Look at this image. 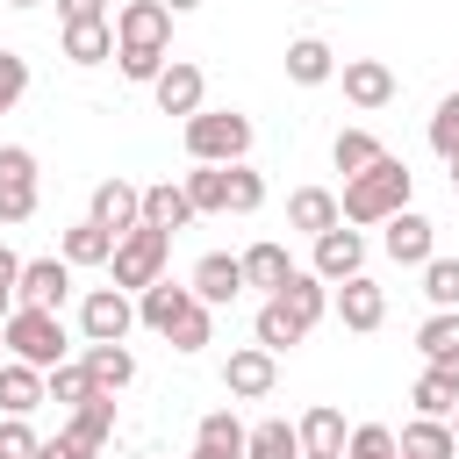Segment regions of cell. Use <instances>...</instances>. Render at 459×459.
Here are the masks:
<instances>
[{
  "label": "cell",
  "mask_w": 459,
  "mask_h": 459,
  "mask_svg": "<svg viewBox=\"0 0 459 459\" xmlns=\"http://www.w3.org/2000/svg\"><path fill=\"white\" fill-rule=\"evenodd\" d=\"M409 186H416V172H409L402 158H387V151H380L366 172H351V179H344V201H337V208H344V222H387V215H402V208H409Z\"/></svg>",
  "instance_id": "cell-1"
},
{
  "label": "cell",
  "mask_w": 459,
  "mask_h": 459,
  "mask_svg": "<svg viewBox=\"0 0 459 459\" xmlns=\"http://www.w3.org/2000/svg\"><path fill=\"white\" fill-rule=\"evenodd\" d=\"M244 151H251V115H237V108L186 115V158L194 165H244Z\"/></svg>",
  "instance_id": "cell-2"
},
{
  "label": "cell",
  "mask_w": 459,
  "mask_h": 459,
  "mask_svg": "<svg viewBox=\"0 0 459 459\" xmlns=\"http://www.w3.org/2000/svg\"><path fill=\"white\" fill-rule=\"evenodd\" d=\"M165 258H172V230H158V222H136V230H122V244H115V287H129V294H143L151 280H165Z\"/></svg>",
  "instance_id": "cell-3"
},
{
  "label": "cell",
  "mask_w": 459,
  "mask_h": 459,
  "mask_svg": "<svg viewBox=\"0 0 459 459\" xmlns=\"http://www.w3.org/2000/svg\"><path fill=\"white\" fill-rule=\"evenodd\" d=\"M0 344L14 351V359H29V366H65V323H57V308H14L7 323H0Z\"/></svg>",
  "instance_id": "cell-4"
},
{
  "label": "cell",
  "mask_w": 459,
  "mask_h": 459,
  "mask_svg": "<svg viewBox=\"0 0 459 459\" xmlns=\"http://www.w3.org/2000/svg\"><path fill=\"white\" fill-rule=\"evenodd\" d=\"M36 194H43V179H36V151L0 143V222H29V215H36Z\"/></svg>",
  "instance_id": "cell-5"
},
{
  "label": "cell",
  "mask_w": 459,
  "mask_h": 459,
  "mask_svg": "<svg viewBox=\"0 0 459 459\" xmlns=\"http://www.w3.org/2000/svg\"><path fill=\"white\" fill-rule=\"evenodd\" d=\"M129 323H136L129 287H93V294L79 301V330H86V344H122Z\"/></svg>",
  "instance_id": "cell-6"
},
{
  "label": "cell",
  "mask_w": 459,
  "mask_h": 459,
  "mask_svg": "<svg viewBox=\"0 0 459 459\" xmlns=\"http://www.w3.org/2000/svg\"><path fill=\"white\" fill-rule=\"evenodd\" d=\"M115 43H129V50H165V43H172V7H165V0H122V7H115Z\"/></svg>",
  "instance_id": "cell-7"
},
{
  "label": "cell",
  "mask_w": 459,
  "mask_h": 459,
  "mask_svg": "<svg viewBox=\"0 0 459 459\" xmlns=\"http://www.w3.org/2000/svg\"><path fill=\"white\" fill-rule=\"evenodd\" d=\"M380 230H387L380 244H387V258H394V265H430V258H437V230H430V222H423L416 208H402V215H387Z\"/></svg>",
  "instance_id": "cell-8"
},
{
  "label": "cell",
  "mask_w": 459,
  "mask_h": 459,
  "mask_svg": "<svg viewBox=\"0 0 459 459\" xmlns=\"http://www.w3.org/2000/svg\"><path fill=\"white\" fill-rule=\"evenodd\" d=\"M14 294H22L29 308H57V301L72 294V258H65V251H57V258H22Z\"/></svg>",
  "instance_id": "cell-9"
},
{
  "label": "cell",
  "mask_w": 459,
  "mask_h": 459,
  "mask_svg": "<svg viewBox=\"0 0 459 459\" xmlns=\"http://www.w3.org/2000/svg\"><path fill=\"white\" fill-rule=\"evenodd\" d=\"M194 301H201L194 287H172V280H151V287H143V301H136V323H143V330H158V337H172V330H179V323L194 316Z\"/></svg>",
  "instance_id": "cell-10"
},
{
  "label": "cell",
  "mask_w": 459,
  "mask_h": 459,
  "mask_svg": "<svg viewBox=\"0 0 459 459\" xmlns=\"http://www.w3.org/2000/svg\"><path fill=\"white\" fill-rule=\"evenodd\" d=\"M273 380H280V351H265V344H244V351H230V366H222V387L244 394V402L273 394Z\"/></svg>",
  "instance_id": "cell-11"
},
{
  "label": "cell",
  "mask_w": 459,
  "mask_h": 459,
  "mask_svg": "<svg viewBox=\"0 0 459 459\" xmlns=\"http://www.w3.org/2000/svg\"><path fill=\"white\" fill-rule=\"evenodd\" d=\"M57 437H65V445H72V452H79V459H93V452H100V445H108V437H115V394H108V387H100V394H93V402H79V409H72V423H65V430H57Z\"/></svg>",
  "instance_id": "cell-12"
},
{
  "label": "cell",
  "mask_w": 459,
  "mask_h": 459,
  "mask_svg": "<svg viewBox=\"0 0 459 459\" xmlns=\"http://www.w3.org/2000/svg\"><path fill=\"white\" fill-rule=\"evenodd\" d=\"M330 308L344 316V330H380L387 323V294L366 280V273H351V280H337V294H330Z\"/></svg>",
  "instance_id": "cell-13"
},
{
  "label": "cell",
  "mask_w": 459,
  "mask_h": 459,
  "mask_svg": "<svg viewBox=\"0 0 459 459\" xmlns=\"http://www.w3.org/2000/svg\"><path fill=\"white\" fill-rule=\"evenodd\" d=\"M151 93H158V108H165V115H201V93H208V79H201V65L172 57V65L151 79Z\"/></svg>",
  "instance_id": "cell-14"
},
{
  "label": "cell",
  "mask_w": 459,
  "mask_h": 459,
  "mask_svg": "<svg viewBox=\"0 0 459 459\" xmlns=\"http://www.w3.org/2000/svg\"><path fill=\"white\" fill-rule=\"evenodd\" d=\"M359 265H366V237H359V230H344V222H337V230H323V237H316V280H330V287H337V280H351Z\"/></svg>",
  "instance_id": "cell-15"
},
{
  "label": "cell",
  "mask_w": 459,
  "mask_h": 459,
  "mask_svg": "<svg viewBox=\"0 0 459 459\" xmlns=\"http://www.w3.org/2000/svg\"><path fill=\"white\" fill-rule=\"evenodd\" d=\"M93 222L115 230V237L136 230V222H143V186H129V179H100V186H93Z\"/></svg>",
  "instance_id": "cell-16"
},
{
  "label": "cell",
  "mask_w": 459,
  "mask_h": 459,
  "mask_svg": "<svg viewBox=\"0 0 459 459\" xmlns=\"http://www.w3.org/2000/svg\"><path fill=\"white\" fill-rule=\"evenodd\" d=\"M208 308H222V301H237L244 294V258H230V251H208L201 265H194V280H186Z\"/></svg>",
  "instance_id": "cell-17"
},
{
  "label": "cell",
  "mask_w": 459,
  "mask_h": 459,
  "mask_svg": "<svg viewBox=\"0 0 459 459\" xmlns=\"http://www.w3.org/2000/svg\"><path fill=\"white\" fill-rule=\"evenodd\" d=\"M36 402H50V380H43V366H29V359H7V366H0V409H7V416H29Z\"/></svg>",
  "instance_id": "cell-18"
},
{
  "label": "cell",
  "mask_w": 459,
  "mask_h": 459,
  "mask_svg": "<svg viewBox=\"0 0 459 459\" xmlns=\"http://www.w3.org/2000/svg\"><path fill=\"white\" fill-rule=\"evenodd\" d=\"M344 100L387 108V100H394V72H387L380 57H344Z\"/></svg>",
  "instance_id": "cell-19"
},
{
  "label": "cell",
  "mask_w": 459,
  "mask_h": 459,
  "mask_svg": "<svg viewBox=\"0 0 459 459\" xmlns=\"http://www.w3.org/2000/svg\"><path fill=\"white\" fill-rule=\"evenodd\" d=\"M337 222H344V208H337L330 186H301V194H287V230L323 237V230H337Z\"/></svg>",
  "instance_id": "cell-20"
},
{
  "label": "cell",
  "mask_w": 459,
  "mask_h": 459,
  "mask_svg": "<svg viewBox=\"0 0 459 459\" xmlns=\"http://www.w3.org/2000/svg\"><path fill=\"white\" fill-rule=\"evenodd\" d=\"M273 301H280L301 330H316V323H323V308H330V280H316V273H287V287H280Z\"/></svg>",
  "instance_id": "cell-21"
},
{
  "label": "cell",
  "mask_w": 459,
  "mask_h": 459,
  "mask_svg": "<svg viewBox=\"0 0 459 459\" xmlns=\"http://www.w3.org/2000/svg\"><path fill=\"white\" fill-rule=\"evenodd\" d=\"M287 79H294V86H323V79H337V50H330L323 36H294V43H287Z\"/></svg>",
  "instance_id": "cell-22"
},
{
  "label": "cell",
  "mask_w": 459,
  "mask_h": 459,
  "mask_svg": "<svg viewBox=\"0 0 459 459\" xmlns=\"http://www.w3.org/2000/svg\"><path fill=\"white\" fill-rule=\"evenodd\" d=\"M416 351L430 359V366H445L452 380H459V308H437L423 330H416Z\"/></svg>",
  "instance_id": "cell-23"
},
{
  "label": "cell",
  "mask_w": 459,
  "mask_h": 459,
  "mask_svg": "<svg viewBox=\"0 0 459 459\" xmlns=\"http://www.w3.org/2000/svg\"><path fill=\"white\" fill-rule=\"evenodd\" d=\"M402 459H459L452 423H445V416H416V423L402 430Z\"/></svg>",
  "instance_id": "cell-24"
},
{
  "label": "cell",
  "mask_w": 459,
  "mask_h": 459,
  "mask_svg": "<svg viewBox=\"0 0 459 459\" xmlns=\"http://www.w3.org/2000/svg\"><path fill=\"white\" fill-rule=\"evenodd\" d=\"M179 186H186L194 215H230V165H194Z\"/></svg>",
  "instance_id": "cell-25"
},
{
  "label": "cell",
  "mask_w": 459,
  "mask_h": 459,
  "mask_svg": "<svg viewBox=\"0 0 459 459\" xmlns=\"http://www.w3.org/2000/svg\"><path fill=\"white\" fill-rule=\"evenodd\" d=\"M115 244H122V237H115V230H100V222L86 215V222H72V230H65V244H57V251H65L72 265H108V258H115Z\"/></svg>",
  "instance_id": "cell-26"
},
{
  "label": "cell",
  "mask_w": 459,
  "mask_h": 459,
  "mask_svg": "<svg viewBox=\"0 0 459 459\" xmlns=\"http://www.w3.org/2000/svg\"><path fill=\"white\" fill-rule=\"evenodd\" d=\"M79 359H86L93 387H108V394H122V387L136 380V359H129V344H86Z\"/></svg>",
  "instance_id": "cell-27"
},
{
  "label": "cell",
  "mask_w": 459,
  "mask_h": 459,
  "mask_svg": "<svg viewBox=\"0 0 459 459\" xmlns=\"http://www.w3.org/2000/svg\"><path fill=\"white\" fill-rule=\"evenodd\" d=\"M244 459H301V430H294L287 416H265V423H251Z\"/></svg>",
  "instance_id": "cell-28"
},
{
  "label": "cell",
  "mask_w": 459,
  "mask_h": 459,
  "mask_svg": "<svg viewBox=\"0 0 459 459\" xmlns=\"http://www.w3.org/2000/svg\"><path fill=\"white\" fill-rule=\"evenodd\" d=\"M65 57H72V65L115 57V22H65Z\"/></svg>",
  "instance_id": "cell-29"
},
{
  "label": "cell",
  "mask_w": 459,
  "mask_h": 459,
  "mask_svg": "<svg viewBox=\"0 0 459 459\" xmlns=\"http://www.w3.org/2000/svg\"><path fill=\"white\" fill-rule=\"evenodd\" d=\"M143 222H158V230H186V222H194V201H186V186H172V179L143 186Z\"/></svg>",
  "instance_id": "cell-30"
},
{
  "label": "cell",
  "mask_w": 459,
  "mask_h": 459,
  "mask_svg": "<svg viewBox=\"0 0 459 459\" xmlns=\"http://www.w3.org/2000/svg\"><path fill=\"white\" fill-rule=\"evenodd\" d=\"M409 402H416V416H452V409H459V380H452L445 366H423L416 387H409Z\"/></svg>",
  "instance_id": "cell-31"
},
{
  "label": "cell",
  "mask_w": 459,
  "mask_h": 459,
  "mask_svg": "<svg viewBox=\"0 0 459 459\" xmlns=\"http://www.w3.org/2000/svg\"><path fill=\"white\" fill-rule=\"evenodd\" d=\"M287 273H294V258H287L280 244H251V251H244V287L280 294V287H287Z\"/></svg>",
  "instance_id": "cell-32"
},
{
  "label": "cell",
  "mask_w": 459,
  "mask_h": 459,
  "mask_svg": "<svg viewBox=\"0 0 459 459\" xmlns=\"http://www.w3.org/2000/svg\"><path fill=\"white\" fill-rule=\"evenodd\" d=\"M294 430H301V452H344V437H351V430H344V416H337L330 402H323V409H308Z\"/></svg>",
  "instance_id": "cell-33"
},
{
  "label": "cell",
  "mask_w": 459,
  "mask_h": 459,
  "mask_svg": "<svg viewBox=\"0 0 459 459\" xmlns=\"http://www.w3.org/2000/svg\"><path fill=\"white\" fill-rule=\"evenodd\" d=\"M43 380H50V402H65V409H79V402H93V394H100V387H93V373H86V359L50 366Z\"/></svg>",
  "instance_id": "cell-34"
},
{
  "label": "cell",
  "mask_w": 459,
  "mask_h": 459,
  "mask_svg": "<svg viewBox=\"0 0 459 459\" xmlns=\"http://www.w3.org/2000/svg\"><path fill=\"white\" fill-rule=\"evenodd\" d=\"M330 158H337V172L351 179V172H366V165L380 158V136H366V129H337V143H330Z\"/></svg>",
  "instance_id": "cell-35"
},
{
  "label": "cell",
  "mask_w": 459,
  "mask_h": 459,
  "mask_svg": "<svg viewBox=\"0 0 459 459\" xmlns=\"http://www.w3.org/2000/svg\"><path fill=\"white\" fill-rule=\"evenodd\" d=\"M344 459H402V437H394L387 423H359V430L344 437Z\"/></svg>",
  "instance_id": "cell-36"
},
{
  "label": "cell",
  "mask_w": 459,
  "mask_h": 459,
  "mask_svg": "<svg viewBox=\"0 0 459 459\" xmlns=\"http://www.w3.org/2000/svg\"><path fill=\"white\" fill-rule=\"evenodd\" d=\"M301 337H308V330H301L280 301H265V308H258V344H265V351H287V344H301Z\"/></svg>",
  "instance_id": "cell-37"
},
{
  "label": "cell",
  "mask_w": 459,
  "mask_h": 459,
  "mask_svg": "<svg viewBox=\"0 0 459 459\" xmlns=\"http://www.w3.org/2000/svg\"><path fill=\"white\" fill-rule=\"evenodd\" d=\"M423 294H430V308H459V258H430L423 265Z\"/></svg>",
  "instance_id": "cell-38"
},
{
  "label": "cell",
  "mask_w": 459,
  "mask_h": 459,
  "mask_svg": "<svg viewBox=\"0 0 459 459\" xmlns=\"http://www.w3.org/2000/svg\"><path fill=\"white\" fill-rule=\"evenodd\" d=\"M430 151H437L445 165L459 158V93H445V100H437V115H430Z\"/></svg>",
  "instance_id": "cell-39"
},
{
  "label": "cell",
  "mask_w": 459,
  "mask_h": 459,
  "mask_svg": "<svg viewBox=\"0 0 459 459\" xmlns=\"http://www.w3.org/2000/svg\"><path fill=\"white\" fill-rule=\"evenodd\" d=\"M115 65H122V79L151 86V79H158V72H165L172 57H165V50H129V43H115Z\"/></svg>",
  "instance_id": "cell-40"
},
{
  "label": "cell",
  "mask_w": 459,
  "mask_h": 459,
  "mask_svg": "<svg viewBox=\"0 0 459 459\" xmlns=\"http://www.w3.org/2000/svg\"><path fill=\"white\" fill-rule=\"evenodd\" d=\"M43 437L29 430V416H0V459H36Z\"/></svg>",
  "instance_id": "cell-41"
},
{
  "label": "cell",
  "mask_w": 459,
  "mask_h": 459,
  "mask_svg": "<svg viewBox=\"0 0 459 459\" xmlns=\"http://www.w3.org/2000/svg\"><path fill=\"white\" fill-rule=\"evenodd\" d=\"M258 201H265V179L251 165H230V215H251Z\"/></svg>",
  "instance_id": "cell-42"
},
{
  "label": "cell",
  "mask_w": 459,
  "mask_h": 459,
  "mask_svg": "<svg viewBox=\"0 0 459 459\" xmlns=\"http://www.w3.org/2000/svg\"><path fill=\"white\" fill-rule=\"evenodd\" d=\"M22 93H29V57H22V50H0V115H7Z\"/></svg>",
  "instance_id": "cell-43"
},
{
  "label": "cell",
  "mask_w": 459,
  "mask_h": 459,
  "mask_svg": "<svg viewBox=\"0 0 459 459\" xmlns=\"http://www.w3.org/2000/svg\"><path fill=\"white\" fill-rule=\"evenodd\" d=\"M208 337H215V316H208V301H194V316L172 330V351H201Z\"/></svg>",
  "instance_id": "cell-44"
},
{
  "label": "cell",
  "mask_w": 459,
  "mask_h": 459,
  "mask_svg": "<svg viewBox=\"0 0 459 459\" xmlns=\"http://www.w3.org/2000/svg\"><path fill=\"white\" fill-rule=\"evenodd\" d=\"M57 22H108V0H57Z\"/></svg>",
  "instance_id": "cell-45"
},
{
  "label": "cell",
  "mask_w": 459,
  "mask_h": 459,
  "mask_svg": "<svg viewBox=\"0 0 459 459\" xmlns=\"http://www.w3.org/2000/svg\"><path fill=\"white\" fill-rule=\"evenodd\" d=\"M194 459H244V445H215V437H194Z\"/></svg>",
  "instance_id": "cell-46"
},
{
  "label": "cell",
  "mask_w": 459,
  "mask_h": 459,
  "mask_svg": "<svg viewBox=\"0 0 459 459\" xmlns=\"http://www.w3.org/2000/svg\"><path fill=\"white\" fill-rule=\"evenodd\" d=\"M14 280H22V258H14L7 244H0V287H14Z\"/></svg>",
  "instance_id": "cell-47"
},
{
  "label": "cell",
  "mask_w": 459,
  "mask_h": 459,
  "mask_svg": "<svg viewBox=\"0 0 459 459\" xmlns=\"http://www.w3.org/2000/svg\"><path fill=\"white\" fill-rule=\"evenodd\" d=\"M36 459H79V452H72L65 437H43V452H36Z\"/></svg>",
  "instance_id": "cell-48"
},
{
  "label": "cell",
  "mask_w": 459,
  "mask_h": 459,
  "mask_svg": "<svg viewBox=\"0 0 459 459\" xmlns=\"http://www.w3.org/2000/svg\"><path fill=\"white\" fill-rule=\"evenodd\" d=\"M7 294H14V287H0V323H7V316H14V301H7Z\"/></svg>",
  "instance_id": "cell-49"
},
{
  "label": "cell",
  "mask_w": 459,
  "mask_h": 459,
  "mask_svg": "<svg viewBox=\"0 0 459 459\" xmlns=\"http://www.w3.org/2000/svg\"><path fill=\"white\" fill-rule=\"evenodd\" d=\"M165 7H172V14H186V7H201V0H165Z\"/></svg>",
  "instance_id": "cell-50"
},
{
  "label": "cell",
  "mask_w": 459,
  "mask_h": 459,
  "mask_svg": "<svg viewBox=\"0 0 459 459\" xmlns=\"http://www.w3.org/2000/svg\"><path fill=\"white\" fill-rule=\"evenodd\" d=\"M301 459H344V452H301Z\"/></svg>",
  "instance_id": "cell-51"
},
{
  "label": "cell",
  "mask_w": 459,
  "mask_h": 459,
  "mask_svg": "<svg viewBox=\"0 0 459 459\" xmlns=\"http://www.w3.org/2000/svg\"><path fill=\"white\" fill-rule=\"evenodd\" d=\"M452 194H459V158H452Z\"/></svg>",
  "instance_id": "cell-52"
},
{
  "label": "cell",
  "mask_w": 459,
  "mask_h": 459,
  "mask_svg": "<svg viewBox=\"0 0 459 459\" xmlns=\"http://www.w3.org/2000/svg\"><path fill=\"white\" fill-rule=\"evenodd\" d=\"M7 7H43V0H7Z\"/></svg>",
  "instance_id": "cell-53"
},
{
  "label": "cell",
  "mask_w": 459,
  "mask_h": 459,
  "mask_svg": "<svg viewBox=\"0 0 459 459\" xmlns=\"http://www.w3.org/2000/svg\"><path fill=\"white\" fill-rule=\"evenodd\" d=\"M452 437H459V409H452Z\"/></svg>",
  "instance_id": "cell-54"
}]
</instances>
